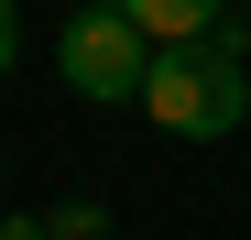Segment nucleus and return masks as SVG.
<instances>
[{"mask_svg": "<svg viewBox=\"0 0 251 240\" xmlns=\"http://www.w3.org/2000/svg\"><path fill=\"white\" fill-rule=\"evenodd\" d=\"M142 109H153L175 142H219V131H240V109H251L240 22H219L207 44H164V55H153V76H142Z\"/></svg>", "mask_w": 251, "mask_h": 240, "instance_id": "obj_1", "label": "nucleus"}, {"mask_svg": "<svg viewBox=\"0 0 251 240\" xmlns=\"http://www.w3.org/2000/svg\"><path fill=\"white\" fill-rule=\"evenodd\" d=\"M55 55H66V88L88 98V109H120V98H142V76H153L164 44L120 11V0H88V11L66 22V44H55Z\"/></svg>", "mask_w": 251, "mask_h": 240, "instance_id": "obj_2", "label": "nucleus"}, {"mask_svg": "<svg viewBox=\"0 0 251 240\" xmlns=\"http://www.w3.org/2000/svg\"><path fill=\"white\" fill-rule=\"evenodd\" d=\"M120 11H131L153 44H207V33L229 22V0H120Z\"/></svg>", "mask_w": 251, "mask_h": 240, "instance_id": "obj_3", "label": "nucleus"}, {"mask_svg": "<svg viewBox=\"0 0 251 240\" xmlns=\"http://www.w3.org/2000/svg\"><path fill=\"white\" fill-rule=\"evenodd\" d=\"M44 229H55V240H99L109 208H99V196H66V208H44Z\"/></svg>", "mask_w": 251, "mask_h": 240, "instance_id": "obj_4", "label": "nucleus"}, {"mask_svg": "<svg viewBox=\"0 0 251 240\" xmlns=\"http://www.w3.org/2000/svg\"><path fill=\"white\" fill-rule=\"evenodd\" d=\"M0 240H55V229L44 218H0Z\"/></svg>", "mask_w": 251, "mask_h": 240, "instance_id": "obj_5", "label": "nucleus"}, {"mask_svg": "<svg viewBox=\"0 0 251 240\" xmlns=\"http://www.w3.org/2000/svg\"><path fill=\"white\" fill-rule=\"evenodd\" d=\"M0 66H11V0H0Z\"/></svg>", "mask_w": 251, "mask_h": 240, "instance_id": "obj_6", "label": "nucleus"}]
</instances>
